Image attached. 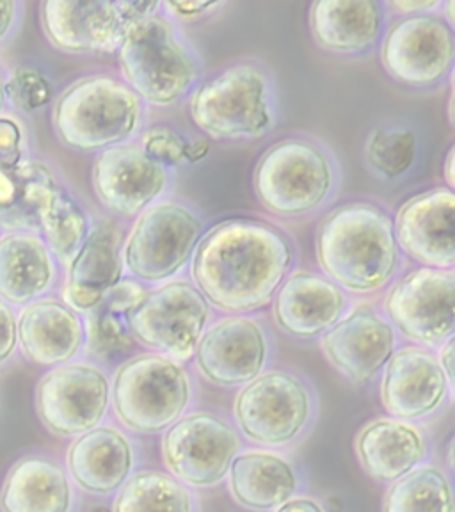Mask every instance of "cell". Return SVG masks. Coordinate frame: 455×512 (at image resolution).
<instances>
[{"instance_id": "1", "label": "cell", "mask_w": 455, "mask_h": 512, "mask_svg": "<svg viewBox=\"0 0 455 512\" xmlns=\"http://www.w3.org/2000/svg\"><path fill=\"white\" fill-rule=\"evenodd\" d=\"M294 264V240L280 226L232 217L205 232L192 255L189 276L210 306L251 313L271 304Z\"/></svg>"}, {"instance_id": "2", "label": "cell", "mask_w": 455, "mask_h": 512, "mask_svg": "<svg viewBox=\"0 0 455 512\" xmlns=\"http://www.w3.org/2000/svg\"><path fill=\"white\" fill-rule=\"evenodd\" d=\"M315 258L320 272L347 294L381 292L402 269L392 216L367 201L333 208L315 233Z\"/></svg>"}, {"instance_id": "3", "label": "cell", "mask_w": 455, "mask_h": 512, "mask_svg": "<svg viewBox=\"0 0 455 512\" xmlns=\"http://www.w3.org/2000/svg\"><path fill=\"white\" fill-rule=\"evenodd\" d=\"M121 80L146 107H173L200 84L201 59L182 27L164 15L125 24L118 50Z\"/></svg>"}, {"instance_id": "4", "label": "cell", "mask_w": 455, "mask_h": 512, "mask_svg": "<svg viewBox=\"0 0 455 512\" xmlns=\"http://www.w3.org/2000/svg\"><path fill=\"white\" fill-rule=\"evenodd\" d=\"M196 128L216 141H256L280 118L274 73L262 61H240L201 82L189 95Z\"/></svg>"}, {"instance_id": "5", "label": "cell", "mask_w": 455, "mask_h": 512, "mask_svg": "<svg viewBox=\"0 0 455 512\" xmlns=\"http://www.w3.org/2000/svg\"><path fill=\"white\" fill-rule=\"evenodd\" d=\"M340 182L335 153L313 137H285L272 144L253 173L256 200L281 219L317 214L335 198Z\"/></svg>"}, {"instance_id": "6", "label": "cell", "mask_w": 455, "mask_h": 512, "mask_svg": "<svg viewBox=\"0 0 455 512\" xmlns=\"http://www.w3.org/2000/svg\"><path fill=\"white\" fill-rule=\"evenodd\" d=\"M146 123V104L112 75L73 82L57 98L52 125L59 141L79 152H104L132 143Z\"/></svg>"}, {"instance_id": "7", "label": "cell", "mask_w": 455, "mask_h": 512, "mask_svg": "<svg viewBox=\"0 0 455 512\" xmlns=\"http://www.w3.org/2000/svg\"><path fill=\"white\" fill-rule=\"evenodd\" d=\"M207 232L196 208L160 200L143 210L123 239V269L143 285L178 280Z\"/></svg>"}, {"instance_id": "8", "label": "cell", "mask_w": 455, "mask_h": 512, "mask_svg": "<svg viewBox=\"0 0 455 512\" xmlns=\"http://www.w3.org/2000/svg\"><path fill=\"white\" fill-rule=\"evenodd\" d=\"M191 400V379L178 361L157 352L134 356L114 379V408L121 424L137 432L168 429Z\"/></svg>"}, {"instance_id": "9", "label": "cell", "mask_w": 455, "mask_h": 512, "mask_svg": "<svg viewBox=\"0 0 455 512\" xmlns=\"http://www.w3.org/2000/svg\"><path fill=\"white\" fill-rule=\"evenodd\" d=\"M210 312L191 280H173L146 290L128 312L127 324L136 342L180 363L194 358Z\"/></svg>"}, {"instance_id": "10", "label": "cell", "mask_w": 455, "mask_h": 512, "mask_svg": "<svg viewBox=\"0 0 455 512\" xmlns=\"http://www.w3.org/2000/svg\"><path fill=\"white\" fill-rule=\"evenodd\" d=\"M454 27L440 13L400 18L384 32L381 64L400 86L432 89L452 77Z\"/></svg>"}, {"instance_id": "11", "label": "cell", "mask_w": 455, "mask_h": 512, "mask_svg": "<svg viewBox=\"0 0 455 512\" xmlns=\"http://www.w3.org/2000/svg\"><path fill=\"white\" fill-rule=\"evenodd\" d=\"M384 317L411 342L441 347L455 331V272L416 267L388 287Z\"/></svg>"}, {"instance_id": "12", "label": "cell", "mask_w": 455, "mask_h": 512, "mask_svg": "<svg viewBox=\"0 0 455 512\" xmlns=\"http://www.w3.org/2000/svg\"><path fill=\"white\" fill-rule=\"evenodd\" d=\"M312 399L301 379L272 370L246 384L235 400V416L244 434L258 443L280 445L303 431Z\"/></svg>"}, {"instance_id": "13", "label": "cell", "mask_w": 455, "mask_h": 512, "mask_svg": "<svg viewBox=\"0 0 455 512\" xmlns=\"http://www.w3.org/2000/svg\"><path fill=\"white\" fill-rule=\"evenodd\" d=\"M91 182L111 214L136 219L168 192L171 169L150 159L137 143L120 144L96 155Z\"/></svg>"}, {"instance_id": "14", "label": "cell", "mask_w": 455, "mask_h": 512, "mask_svg": "<svg viewBox=\"0 0 455 512\" xmlns=\"http://www.w3.org/2000/svg\"><path fill=\"white\" fill-rule=\"evenodd\" d=\"M111 402V383L100 368L63 365L41 379L36 408L41 422L61 436L95 429Z\"/></svg>"}, {"instance_id": "15", "label": "cell", "mask_w": 455, "mask_h": 512, "mask_svg": "<svg viewBox=\"0 0 455 512\" xmlns=\"http://www.w3.org/2000/svg\"><path fill=\"white\" fill-rule=\"evenodd\" d=\"M239 450L232 425L212 413H194L169 427L164 459L178 479L192 486H214L224 479Z\"/></svg>"}, {"instance_id": "16", "label": "cell", "mask_w": 455, "mask_h": 512, "mask_svg": "<svg viewBox=\"0 0 455 512\" xmlns=\"http://www.w3.org/2000/svg\"><path fill=\"white\" fill-rule=\"evenodd\" d=\"M400 253L420 267H455V192L434 187L411 196L393 219Z\"/></svg>"}, {"instance_id": "17", "label": "cell", "mask_w": 455, "mask_h": 512, "mask_svg": "<svg viewBox=\"0 0 455 512\" xmlns=\"http://www.w3.org/2000/svg\"><path fill=\"white\" fill-rule=\"evenodd\" d=\"M397 345L395 328L372 304H358L322 336V351L351 383L368 384L386 367Z\"/></svg>"}, {"instance_id": "18", "label": "cell", "mask_w": 455, "mask_h": 512, "mask_svg": "<svg viewBox=\"0 0 455 512\" xmlns=\"http://www.w3.org/2000/svg\"><path fill=\"white\" fill-rule=\"evenodd\" d=\"M194 358L210 383L239 386L262 376L269 342L258 320L232 315L205 329Z\"/></svg>"}, {"instance_id": "19", "label": "cell", "mask_w": 455, "mask_h": 512, "mask_svg": "<svg viewBox=\"0 0 455 512\" xmlns=\"http://www.w3.org/2000/svg\"><path fill=\"white\" fill-rule=\"evenodd\" d=\"M41 24L48 41L68 54H112L120 47L127 20L118 2L47 0Z\"/></svg>"}, {"instance_id": "20", "label": "cell", "mask_w": 455, "mask_h": 512, "mask_svg": "<svg viewBox=\"0 0 455 512\" xmlns=\"http://www.w3.org/2000/svg\"><path fill=\"white\" fill-rule=\"evenodd\" d=\"M349 296L320 272L296 269L272 297L274 320L288 335L313 338L344 319Z\"/></svg>"}, {"instance_id": "21", "label": "cell", "mask_w": 455, "mask_h": 512, "mask_svg": "<svg viewBox=\"0 0 455 512\" xmlns=\"http://www.w3.org/2000/svg\"><path fill=\"white\" fill-rule=\"evenodd\" d=\"M448 388L438 356L422 347H406L386 363L381 400L390 415L413 420L440 408Z\"/></svg>"}, {"instance_id": "22", "label": "cell", "mask_w": 455, "mask_h": 512, "mask_svg": "<svg viewBox=\"0 0 455 512\" xmlns=\"http://www.w3.org/2000/svg\"><path fill=\"white\" fill-rule=\"evenodd\" d=\"M123 276V232L116 221L102 219L91 224L88 239L68 267L64 304L89 313Z\"/></svg>"}, {"instance_id": "23", "label": "cell", "mask_w": 455, "mask_h": 512, "mask_svg": "<svg viewBox=\"0 0 455 512\" xmlns=\"http://www.w3.org/2000/svg\"><path fill=\"white\" fill-rule=\"evenodd\" d=\"M388 9L377 0L313 2L308 25L317 47L338 56H361L381 43Z\"/></svg>"}, {"instance_id": "24", "label": "cell", "mask_w": 455, "mask_h": 512, "mask_svg": "<svg viewBox=\"0 0 455 512\" xmlns=\"http://www.w3.org/2000/svg\"><path fill=\"white\" fill-rule=\"evenodd\" d=\"M25 356L38 365H63L84 344L86 331L79 313L56 299L29 304L18 322Z\"/></svg>"}, {"instance_id": "25", "label": "cell", "mask_w": 455, "mask_h": 512, "mask_svg": "<svg viewBox=\"0 0 455 512\" xmlns=\"http://www.w3.org/2000/svg\"><path fill=\"white\" fill-rule=\"evenodd\" d=\"M56 260L40 235L15 232L0 239V297L29 304L56 283Z\"/></svg>"}, {"instance_id": "26", "label": "cell", "mask_w": 455, "mask_h": 512, "mask_svg": "<svg viewBox=\"0 0 455 512\" xmlns=\"http://www.w3.org/2000/svg\"><path fill=\"white\" fill-rule=\"evenodd\" d=\"M68 466L80 488L102 495L111 493L127 480L132 468V447L120 431L95 427L73 443Z\"/></svg>"}, {"instance_id": "27", "label": "cell", "mask_w": 455, "mask_h": 512, "mask_svg": "<svg viewBox=\"0 0 455 512\" xmlns=\"http://www.w3.org/2000/svg\"><path fill=\"white\" fill-rule=\"evenodd\" d=\"M70 504L72 489L66 473L40 457L16 463L0 495L4 512H68Z\"/></svg>"}, {"instance_id": "28", "label": "cell", "mask_w": 455, "mask_h": 512, "mask_svg": "<svg viewBox=\"0 0 455 512\" xmlns=\"http://www.w3.org/2000/svg\"><path fill=\"white\" fill-rule=\"evenodd\" d=\"M425 454L422 434L399 420H377L358 438V456L372 477L397 480L411 472Z\"/></svg>"}, {"instance_id": "29", "label": "cell", "mask_w": 455, "mask_h": 512, "mask_svg": "<svg viewBox=\"0 0 455 512\" xmlns=\"http://www.w3.org/2000/svg\"><path fill=\"white\" fill-rule=\"evenodd\" d=\"M232 493L251 509H272L285 504L296 491V473L281 457L249 452L235 457L230 466Z\"/></svg>"}, {"instance_id": "30", "label": "cell", "mask_w": 455, "mask_h": 512, "mask_svg": "<svg viewBox=\"0 0 455 512\" xmlns=\"http://www.w3.org/2000/svg\"><path fill=\"white\" fill-rule=\"evenodd\" d=\"M56 182V176L40 162L0 171V226L6 230H40L41 208Z\"/></svg>"}, {"instance_id": "31", "label": "cell", "mask_w": 455, "mask_h": 512, "mask_svg": "<svg viewBox=\"0 0 455 512\" xmlns=\"http://www.w3.org/2000/svg\"><path fill=\"white\" fill-rule=\"evenodd\" d=\"M144 292L143 283L123 276L88 313L89 342L98 356L120 354L136 342L128 329L127 315Z\"/></svg>"}, {"instance_id": "32", "label": "cell", "mask_w": 455, "mask_h": 512, "mask_svg": "<svg viewBox=\"0 0 455 512\" xmlns=\"http://www.w3.org/2000/svg\"><path fill=\"white\" fill-rule=\"evenodd\" d=\"M89 228L91 224L86 210L66 187L56 182L41 208L40 230L50 253L64 267L72 265L73 258L88 239Z\"/></svg>"}, {"instance_id": "33", "label": "cell", "mask_w": 455, "mask_h": 512, "mask_svg": "<svg viewBox=\"0 0 455 512\" xmlns=\"http://www.w3.org/2000/svg\"><path fill=\"white\" fill-rule=\"evenodd\" d=\"M363 157L374 175L400 180L415 168L418 134L408 123H384L368 134Z\"/></svg>"}, {"instance_id": "34", "label": "cell", "mask_w": 455, "mask_h": 512, "mask_svg": "<svg viewBox=\"0 0 455 512\" xmlns=\"http://www.w3.org/2000/svg\"><path fill=\"white\" fill-rule=\"evenodd\" d=\"M384 512H454L447 477L432 466L411 470L388 491Z\"/></svg>"}, {"instance_id": "35", "label": "cell", "mask_w": 455, "mask_h": 512, "mask_svg": "<svg viewBox=\"0 0 455 512\" xmlns=\"http://www.w3.org/2000/svg\"><path fill=\"white\" fill-rule=\"evenodd\" d=\"M114 512H191V496L166 473H137L121 489Z\"/></svg>"}, {"instance_id": "36", "label": "cell", "mask_w": 455, "mask_h": 512, "mask_svg": "<svg viewBox=\"0 0 455 512\" xmlns=\"http://www.w3.org/2000/svg\"><path fill=\"white\" fill-rule=\"evenodd\" d=\"M139 146L150 159L159 162L168 169L185 164L187 152V139L173 127L157 125L146 128L139 136Z\"/></svg>"}, {"instance_id": "37", "label": "cell", "mask_w": 455, "mask_h": 512, "mask_svg": "<svg viewBox=\"0 0 455 512\" xmlns=\"http://www.w3.org/2000/svg\"><path fill=\"white\" fill-rule=\"evenodd\" d=\"M6 93L20 109L36 111L52 98V88L36 68H18L6 84Z\"/></svg>"}, {"instance_id": "38", "label": "cell", "mask_w": 455, "mask_h": 512, "mask_svg": "<svg viewBox=\"0 0 455 512\" xmlns=\"http://www.w3.org/2000/svg\"><path fill=\"white\" fill-rule=\"evenodd\" d=\"M22 162V134L11 120H0V171H9Z\"/></svg>"}, {"instance_id": "39", "label": "cell", "mask_w": 455, "mask_h": 512, "mask_svg": "<svg viewBox=\"0 0 455 512\" xmlns=\"http://www.w3.org/2000/svg\"><path fill=\"white\" fill-rule=\"evenodd\" d=\"M221 6L223 2H162V13L180 25L214 15Z\"/></svg>"}, {"instance_id": "40", "label": "cell", "mask_w": 455, "mask_h": 512, "mask_svg": "<svg viewBox=\"0 0 455 512\" xmlns=\"http://www.w3.org/2000/svg\"><path fill=\"white\" fill-rule=\"evenodd\" d=\"M18 342V324L13 310L0 299V363L8 360Z\"/></svg>"}, {"instance_id": "41", "label": "cell", "mask_w": 455, "mask_h": 512, "mask_svg": "<svg viewBox=\"0 0 455 512\" xmlns=\"http://www.w3.org/2000/svg\"><path fill=\"white\" fill-rule=\"evenodd\" d=\"M445 2L440 0H425V2H388L386 9L402 18L406 16L429 15V13H440Z\"/></svg>"}, {"instance_id": "42", "label": "cell", "mask_w": 455, "mask_h": 512, "mask_svg": "<svg viewBox=\"0 0 455 512\" xmlns=\"http://www.w3.org/2000/svg\"><path fill=\"white\" fill-rule=\"evenodd\" d=\"M438 361H440L443 374L447 377L448 384L452 386L454 384V336L448 338L447 342L441 345Z\"/></svg>"}, {"instance_id": "43", "label": "cell", "mask_w": 455, "mask_h": 512, "mask_svg": "<svg viewBox=\"0 0 455 512\" xmlns=\"http://www.w3.org/2000/svg\"><path fill=\"white\" fill-rule=\"evenodd\" d=\"M210 153V139L207 137H196L192 141H187V152H185V160L196 164L207 157Z\"/></svg>"}, {"instance_id": "44", "label": "cell", "mask_w": 455, "mask_h": 512, "mask_svg": "<svg viewBox=\"0 0 455 512\" xmlns=\"http://www.w3.org/2000/svg\"><path fill=\"white\" fill-rule=\"evenodd\" d=\"M16 8H18V4L13 0H2L0 2V40L6 38L11 25L15 22Z\"/></svg>"}, {"instance_id": "45", "label": "cell", "mask_w": 455, "mask_h": 512, "mask_svg": "<svg viewBox=\"0 0 455 512\" xmlns=\"http://www.w3.org/2000/svg\"><path fill=\"white\" fill-rule=\"evenodd\" d=\"M276 512H322V509L312 500L301 498V500H290V502L281 504L280 509Z\"/></svg>"}, {"instance_id": "46", "label": "cell", "mask_w": 455, "mask_h": 512, "mask_svg": "<svg viewBox=\"0 0 455 512\" xmlns=\"http://www.w3.org/2000/svg\"><path fill=\"white\" fill-rule=\"evenodd\" d=\"M455 148L450 146L445 162H443V180H445V187L454 191L455 185V171H454Z\"/></svg>"}, {"instance_id": "47", "label": "cell", "mask_w": 455, "mask_h": 512, "mask_svg": "<svg viewBox=\"0 0 455 512\" xmlns=\"http://www.w3.org/2000/svg\"><path fill=\"white\" fill-rule=\"evenodd\" d=\"M4 100H6V82H4V77L0 73V109L4 105Z\"/></svg>"}]
</instances>
